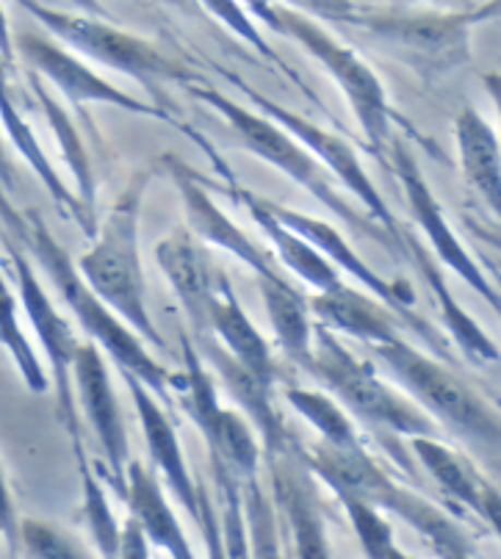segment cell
I'll return each instance as SVG.
<instances>
[{
    "mask_svg": "<svg viewBox=\"0 0 501 559\" xmlns=\"http://www.w3.org/2000/svg\"><path fill=\"white\" fill-rule=\"evenodd\" d=\"M0 222L12 236H17L20 245L39 261L45 269L48 280L59 292L61 302L72 310L75 322L84 328L90 335L92 344L111 357L117 369L122 374H131L147 388L153 396L162 402L164 407L172 405V391H180L183 377L172 374L164 364H158L156 357L147 352V344L122 322L120 316L114 313L95 292L84 283V277L75 269V261L67 255L64 247L53 238L43 216L36 211H20L17 205L9 200L7 189L0 186Z\"/></svg>",
    "mask_w": 501,
    "mask_h": 559,
    "instance_id": "1",
    "label": "cell"
},
{
    "mask_svg": "<svg viewBox=\"0 0 501 559\" xmlns=\"http://www.w3.org/2000/svg\"><path fill=\"white\" fill-rule=\"evenodd\" d=\"M158 167H142L131 175L117 203L95 230V245L75 261L86 286L120 316L147 346L164 349V338L144 299V266L139 252V222L144 194Z\"/></svg>",
    "mask_w": 501,
    "mask_h": 559,
    "instance_id": "2",
    "label": "cell"
},
{
    "mask_svg": "<svg viewBox=\"0 0 501 559\" xmlns=\"http://www.w3.org/2000/svg\"><path fill=\"white\" fill-rule=\"evenodd\" d=\"M496 9L499 0L479 12H432L410 3H394L389 9L360 7L346 28L363 31L371 43L389 50L421 81H438L472 61L474 28L485 17H493Z\"/></svg>",
    "mask_w": 501,
    "mask_h": 559,
    "instance_id": "3",
    "label": "cell"
},
{
    "mask_svg": "<svg viewBox=\"0 0 501 559\" xmlns=\"http://www.w3.org/2000/svg\"><path fill=\"white\" fill-rule=\"evenodd\" d=\"M299 460L308 474H317L322 483L330 485L338 499L349 496L371 504L374 510H385L399 515L410 524L424 540L430 543L432 551H472V537L460 530L457 521L446 515L441 507L430 499L418 496L416 490L396 483L394 476L382 471V465L360 449H335L327 443H317L313 449H299Z\"/></svg>",
    "mask_w": 501,
    "mask_h": 559,
    "instance_id": "4",
    "label": "cell"
},
{
    "mask_svg": "<svg viewBox=\"0 0 501 559\" xmlns=\"http://www.w3.org/2000/svg\"><path fill=\"white\" fill-rule=\"evenodd\" d=\"M374 352L377 360L389 369V374L405 388L413 405L421 407L438 427H446L449 432L496 460L501 418L496 407H490L472 385H466L441 360L407 344L405 338L374 346Z\"/></svg>",
    "mask_w": 501,
    "mask_h": 559,
    "instance_id": "5",
    "label": "cell"
},
{
    "mask_svg": "<svg viewBox=\"0 0 501 559\" xmlns=\"http://www.w3.org/2000/svg\"><path fill=\"white\" fill-rule=\"evenodd\" d=\"M302 369L311 371L349 416L371 424L374 429L396 438L441 435V427L421 407L413 405L405 393L394 391L389 382H382L374 366L346 349L322 324H313L311 352Z\"/></svg>",
    "mask_w": 501,
    "mask_h": 559,
    "instance_id": "6",
    "label": "cell"
},
{
    "mask_svg": "<svg viewBox=\"0 0 501 559\" xmlns=\"http://www.w3.org/2000/svg\"><path fill=\"white\" fill-rule=\"evenodd\" d=\"M186 92H189L191 97H198L200 103H205V106L214 108L219 117H225V122L230 126V131L239 136V142L244 144L247 153L258 155L261 162L281 169L283 175H288V178H291L297 186H302L305 191H311L319 203H322L330 214L338 216L344 225L377 238L380 245H385L391 252H394V247H391V241L385 238V233H382L380 227L363 214V211L353 209V203L341 197V191L335 189L333 180H330L327 169H324L322 164H319L317 158H313V155L291 136V133L283 131L277 122H272V119L263 117V114L230 100V97L222 95V92L214 90V86L203 84V81H200V84H189L186 86Z\"/></svg>",
    "mask_w": 501,
    "mask_h": 559,
    "instance_id": "7",
    "label": "cell"
},
{
    "mask_svg": "<svg viewBox=\"0 0 501 559\" xmlns=\"http://www.w3.org/2000/svg\"><path fill=\"white\" fill-rule=\"evenodd\" d=\"M25 14L43 25L56 43L64 45L72 53H81L84 59L97 61V64L117 70L128 78H136L139 84L153 86L162 81H175L180 86L200 84L205 81L194 70H189L180 61L169 59L167 53L153 43L142 39L139 34L108 23L106 17H92L84 12H64L53 9L43 0H14Z\"/></svg>",
    "mask_w": 501,
    "mask_h": 559,
    "instance_id": "8",
    "label": "cell"
},
{
    "mask_svg": "<svg viewBox=\"0 0 501 559\" xmlns=\"http://www.w3.org/2000/svg\"><path fill=\"white\" fill-rule=\"evenodd\" d=\"M275 17H277V34L288 36L305 53L317 59L322 70L333 78L338 90L344 92L346 103L353 108L355 119H358L360 131H363L366 142L374 153L389 150L391 139V122L396 114L391 111L389 92L385 84L380 81L374 70L355 53L349 45H344L338 36L330 34L322 23L305 17V14L291 12L275 3ZM385 162V158H382Z\"/></svg>",
    "mask_w": 501,
    "mask_h": 559,
    "instance_id": "9",
    "label": "cell"
},
{
    "mask_svg": "<svg viewBox=\"0 0 501 559\" xmlns=\"http://www.w3.org/2000/svg\"><path fill=\"white\" fill-rule=\"evenodd\" d=\"M219 75L227 78V81H230V84H234L236 90L244 95V100L252 103V106L258 108V114H263V117H269L272 122H277L283 131L291 133V136L297 139V142L302 144V147L308 150V153H311L313 158H317V162L327 169V173H333L335 180H338V183L344 186L349 194H355V200L360 203L363 214L369 216V219L374 222L382 233H385V238L391 241L394 252H405V233L407 230L402 227V222L396 219V214L391 211V205L385 203V197L377 191L374 180H371L369 173L363 169V164H360V158H358V153H355L353 144L344 142L338 133L324 131V128L317 126L313 119L302 117V114H297V111H291V108L275 103L272 97H266L263 92H258L255 86L247 84L244 78L236 75V72L219 70Z\"/></svg>",
    "mask_w": 501,
    "mask_h": 559,
    "instance_id": "10",
    "label": "cell"
},
{
    "mask_svg": "<svg viewBox=\"0 0 501 559\" xmlns=\"http://www.w3.org/2000/svg\"><path fill=\"white\" fill-rule=\"evenodd\" d=\"M183 364L186 371L183 385L178 396L183 411L205 438V447L211 454V468H222L239 479L241 485L258 476L261 465V441H258L252 424L239 411L222 407L216 382L211 377L208 366L200 360L198 349L189 335H183Z\"/></svg>",
    "mask_w": 501,
    "mask_h": 559,
    "instance_id": "11",
    "label": "cell"
},
{
    "mask_svg": "<svg viewBox=\"0 0 501 559\" xmlns=\"http://www.w3.org/2000/svg\"><path fill=\"white\" fill-rule=\"evenodd\" d=\"M23 56L25 64L31 67V72L39 78H48L50 84L67 97V103L72 106V111L79 114L81 122H90L92 117L86 111V106H114L126 114H139V117L158 119V122H169V126H180L172 111H167L158 103H144L139 97L128 95L126 90L114 86L111 81H106L103 75H97L84 59L67 50L64 45H59L56 39L45 34H36V31H23L20 36H14V56Z\"/></svg>",
    "mask_w": 501,
    "mask_h": 559,
    "instance_id": "12",
    "label": "cell"
},
{
    "mask_svg": "<svg viewBox=\"0 0 501 559\" xmlns=\"http://www.w3.org/2000/svg\"><path fill=\"white\" fill-rule=\"evenodd\" d=\"M7 255L12 261L14 280H17V297L50 366V385L56 393L59 421L70 435L72 449H79L84 447V435H81V413L75 405V393H72V357H75L81 341L39 283L34 263L12 245V238H7Z\"/></svg>",
    "mask_w": 501,
    "mask_h": 559,
    "instance_id": "13",
    "label": "cell"
},
{
    "mask_svg": "<svg viewBox=\"0 0 501 559\" xmlns=\"http://www.w3.org/2000/svg\"><path fill=\"white\" fill-rule=\"evenodd\" d=\"M389 150H391V167H394L402 191H405V203L407 209H410L413 222L421 227V233L427 236V241H430L438 261H441L449 272L457 274L463 283H468L474 294L488 299L490 308L499 310V288L490 283V277L482 272V266L474 261V255L466 250V245L460 241L454 227L449 225L446 211H443V205L438 203L436 191L430 189L424 173L418 169L416 155L407 150L405 142L389 144Z\"/></svg>",
    "mask_w": 501,
    "mask_h": 559,
    "instance_id": "14",
    "label": "cell"
},
{
    "mask_svg": "<svg viewBox=\"0 0 501 559\" xmlns=\"http://www.w3.org/2000/svg\"><path fill=\"white\" fill-rule=\"evenodd\" d=\"M162 167L172 175L175 189L180 191V200H183V211H186V219H189L191 236L219 247V250L227 252V255L239 258V261L255 274L258 283H277V280H288L286 269L277 263V258L269 250H263L261 245H255V241H252V238L247 236V233L214 203V197L208 194V183H205L203 178H198L194 169H189L183 162L172 158V155L164 158Z\"/></svg>",
    "mask_w": 501,
    "mask_h": 559,
    "instance_id": "15",
    "label": "cell"
},
{
    "mask_svg": "<svg viewBox=\"0 0 501 559\" xmlns=\"http://www.w3.org/2000/svg\"><path fill=\"white\" fill-rule=\"evenodd\" d=\"M72 393L75 405L86 413L95 438L108 463V483L114 493L126 499V465L131 463L126 421L114 396L106 355L95 344H79L72 357Z\"/></svg>",
    "mask_w": 501,
    "mask_h": 559,
    "instance_id": "16",
    "label": "cell"
},
{
    "mask_svg": "<svg viewBox=\"0 0 501 559\" xmlns=\"http://www.w3.org/2000/svg\"><path fill=\"white\" fill-rule=\"evenodd\" d=\"M191 344L198 349L200 360H203L208 369H214V374L219 377L227 396L234 399L236 405L247 413V421L255 429L258 441H261V449H266L269 460L286 452L294 441L286 429V421H283V416L277 413L275 399H272V388L275 385L258 380V377L250 374L244 366L236 364L234 357L227 355L208 333L194 335Z\"/></svg>",
    "mask_w": 501,
    "mask_h": 559,
    "instance_id": "17",
    "label": "cell"
},
{
    "mask_svg": "<svg viewBox=\"0 0 501 559\" xmlns=\"http://www.w3.org/2000/svg\"><path fill=\"white\" fill-rule=\"evenodd\" d=\"M308 308H311L313 319L330 333H344L369 346H382L402 338L405 324L416 330L405 316L349 283H341L338 288H330V292H319L317 297L308 299Z\"/></svg>",
    "mask_w": 501,
    "mask_h": 559,
    "instance_id": "18",
    "label": "cell"
},
{
    "mask_svg": "<svg viewBox=\"0 0 501 559\" xmlns=\"http://www.w3.org/2000/svg\"><path fill=\"white\" fill-rule=\"evenodd\" d=\"M272 463V488H275V507L283 512L291 526L294 554L297 559H333L330 557L324 518L319 512L317 496L308 485V468L299 460V447L291 443L283 454L269 460Z\"/></svg>",
    "mask_w": 501,
    "mask_h": 559,
    "instance_id": "19",
    "label": "cell"
},
{
    "mask_svg": "<svg viewBox=\"0 0 501 559\" xmlns=\"http://www.w3.org/2000/svg\"><path fill=\"white\" fill-rule=\"evenodd\" d=\"M122 380H126L128 391L133 396V405H136V416L139 424H142L150 460L156 463L169 493L180 501V507L189 512L191 521H198V483H194V476H191L189 465H186L183 447H180V438L175 432V424L169 418L167 407L136 377L122 374Z\"/></svg>",
    "mask_w": 501,
    "mask_h": 559,
    "instance_id": "20",
    "label": "cell"
},
{
    "mask_svg": "<svg viewBox=\"0 0 501 559\" xmlns=\"http://www.w3.org/2000/svg\"><path fill=\"white\" fill-rule=\"evenodd\" d=\"M156 261L164 277L169 280L186 319H189L194 335L203 333L208 322V305L214 299L219 280L225 277L198 245L191 230H172L162 245L156 247Z\"/></svg>",
    "mask_w": 501,
    "mask_h": 559,
    "instance_id": "21",
    "label": "cell"
},
{
    "mask_svg": "<svg viewBox=\"0 0 501 559\" xmlns=\"http://www.w3.org/2000/svg\"><path fill=\"white\" fill-rule=\"evenodd\" d=\"M410 449L449 499L457 501L463 510L474 512L479 521L490 524L493 532L499 530V490L485 479L482 471L466 454H460L441 438H427V435L410 438Z\"/></svg>",
    "mask_w": 501,
    "mask_h": 559,
    "instance_id": "22",
    "label": "cell"
},
{
    "mask_svg": "<svg viewBox=\"0 0 501 559\" xmlns=\"http://www.w3.org/2000/svg\"><path fill=\"white\" fill-rule=\"evenodd\" d=\"M203 333H208L211 338H214L227 355L234 357L236 364L244 366L250 374H255L258 380L269 382V385H275L277 366H275V357H272V349H269L261 330L252 324V319L244 313L239 299H236L234 286H230L227 274L219 280L214 299H211L208 322H205Z\"/></svg>",
    "mask_w": 501,
    "mask_h": 559,
    "instance_id": "23",
    "label": "cell"
},
{
    "mask_svg": "<svg viewBox=\"0 0 501 559\" xmlns=\"http://www.w3.org/2000/svg\"><path fill=\"white\" fill-rule=\"evenodd\" d=\"M227 191L234 194V200L241 205V209H247V214L255 219V225L261 227L263 236L272 241L277 263H281L286 272L297 274L302 283L317 288V294L330 292V288H338L341 283H344V280H341V272L333 266V263L324 261V258L319 255V252L305 241V238H299L297 233L288 230L286 225H281V222L272 216V211L266 209V200H263V197H258L255 191L241 186L236 178L227 180Z\"/></svg>",
    "mask_w": 501,
    "mask_h": 559,
    "instance_id": "24",
    "label": "cell"
},
{
    "mask_svg": "<svg viewBox=\"0 0 501 559\" xmlns=\"http://www.w3.org/2000/svg\"><path fill=\"white\" fill-rule=\"evenodd\" d=\"M126 501L150 546L164 551L169 559H198L183 526L175 518L172 504L164 496L162 483L139 460L126 465Z\"/></svg>",
    "mask_w": 501,
    "mask_h": 559,
    "instance_id": "25",
    "label": "cell"
},
{
    "mask_svg": "<svg viewBox=\"0 0 501 559\" xmlns=\"http://www.w3.org/2000/svg\"><path fill=\"white\" fill-rule=\"evenodd\" d=\"M454 142H457L463 178L479 194L490 214L501 211V147L499 136L477 108H460L454 119Z\"/></svg>",
    "mask_w": 501,
    "mask_h": 559,
    "instance_id": "26",
    "label": "cell"
},
{
    "mask_svg": "<svg viewBox=\"0 0 501 559\" xmlns=\"http://www.w3.org/2000/svg\"><path fill=\"white\" fill-rule=\"evenodd\" d=\"M405 255L416 263V269L421 272V277L427 280V286H430L432 297L438 299V308H441L443 328L449 330V335H452L454 344L463 349V355L479 366L499 364V344H496V341L490 338L482 328H479L477 319H474L472 313H466V310L460 308V302L454 299L452 288H449L446 280H443L441 263H438L430 252L418 245L413 233H405Z\"/></svg>",
    "mask_w": 501,
    "mask_h": 559,
    "instance_id": "27",
    "label": "cell"
},
{
    "mask_svg": "<svg viewBox=\"0 0 501 559\" xmlns=\"http://www.w3.org/2000/svg\"><path fill=\"white\" fill-rule=\"evenodd\" d=\"M263 305H266L269 324L275 330V338L291 364L302 366L308 360L313 341L311 308L308 297L294 286L291 280H277V283H258Z\"/></svg>",
    "mask_w": 501,
    "mask_h": 559,
    "instance_id": "28",
    "label": "cell"
},
{
    "mask_svg": "<svg viewBox=\"0 0 501 559\" xmlns=\"http://www.w3.org/2000/svg\"><path fill=\"white\" fill-rule=\"evenodd\" d=\"M31 86H34V95H36V100H39V108H43L50 131H53L56 142H59L61 158H64L67 167H70V173H72V183H75L72 186V194H75V200L81 203V209H84L92 219H97L95 216V200H97L95 169H92V158L84 147V139H81L79 128L72 126V119L67 117V111L61 108V103H56L53 95L45 90L43 78L31 72Z\"/></svg>",
    "mask_w": 501,
    "mask_h": 559,
    "instance_id": "29",
    "label": "cell"
},
{
    "mask_svg": "<svg viewBox=\"0 0 501 559\" xmlns=\"http://www.w3.org/2000/svg\"><path fill=\"white\" fill-rule=\"evenodd\" d=\"M75 457H79V474H81V515H84L86 532L92 537V546H95L97 557L100 559H117L120 551V532L122 524L117 521L111 510V501H108L106 485H103L100 476L92 468L90 457H86V449H75Z\"/></svg>",
    "mask_w": 501,
    "mask_h": 559,
    "instance_id": "30",
    "label": "cell"
},
{
    "mask_svg": "<svg viewBox=\"0 0 501 559\" xmlns=\"http://www.w3.org/2000/svg\"><path fill=\"white\" fill-rule=\"evenodd\" d=\"M288 405L317 427L322 435V443L335 449H360L366 447L360 438L358 427H355L353 416L335 402L330 393L324 391H308V388H288L286 391Z\"/></svg>",
    "mask_w": 501,
    "mask_h": 559,
    "instance_id": "31",
    "label": "cell"
},
{
    "mask_svg": "<svg viewBox=\"0 0 501 559\" xmlns=\"http://www.w3.org/2000/svg\"><path fill=\"white\" fill-rule=\"evenodd\" d=\"M241 507H244L247 551L250 559H286L281 537V512L275 499H269L261 483L250 479L241 485Z\"/></svg>",
    "mask_w": 501,
    "mask_h": 559,
    "instance_id": "32",
    "label": "cell"
},
{
    "mask_svg": "<svg viewBox=\"0 0 501 559\" xmlns=\"http://www.w3.org/2000/svg\"><path fill=\"white\" fill-rule=\"evenodd\" d=\"M17 305L20 302L12 294V288L7 283H0V346L9 352V357L17 366L20 377L28 385V391L45 393L50 388V377L45 371L39 355H36V349L31 346V341L25 338L23 328H20Z\"/></svg>",
    "mask_w": 501,
    "mask_h": 559,
    "instance_id": "33",
    "label": "cell"
},
{
    "mask_svg": "<svg viewBox=\"0 0 501 559\" xmlns=\"http://www.w3.org/2000/svg\"><path fill=\"white\" fill-rule=\"evenodd\" d=\"M198 3H200V9H205V12L211 14V17L219 20V23L225 25L227 31H234L241 43L250 45V48L255 50L261 59H266L269 64L275 67V70H281L283 75L291 78L297 86H302V84H299L297 72H294L291 67H288L286 61L281 59V56H277V50L266 43V36L261 34L258 23L250 17V14L244 12V7H241L239 0H198Z\"/></svg>",
    "mask_w": 501,
    "mask_h": 559,
    "instance_id": "34",
    "label": "cell"
},
{
    "mask_svg": "<svg viewBox=\"0 0 501 559\" xmlns=\"http://www.w3.org/2000/svg\"><path fill=\"white\" fill-rule=\"evenodd\" d=\"M20 543H23V551L28 559H95L70 532L59 530L50 521H39V518L20 521L17 546Z\"/></svg>",
    "mask_w": 501,
    "mask_h": 559,
    "instance_id": "35",
    "label": "cell"
},
{
    "mask_svg": "<svg viewBox=\"0 0 501 559\" xmlns=\"http://www.w3.org/2000/svg\"><path fill=\"white\" fill-rule=\"evenodd\" d=\"M341 507H344L346 518H349V524H353L355 535H358L360 551H363L366 559H385L391 554V548L396 546L394 540V530L385 521L380 510H374L371 504L358 499H338Z\"/></svg>",
    "mask_w": 501,
    "mask_h": 559,
    "instance_id": "36",
    "label": "cell"
},
{
    "mask_svg": "<svg viewBox=\"0 0 501 559\" xmlns=\"http://www.w3.org/2000/svg\"><path fill=\"white\" fill-rule=\"evenodd\" d=\"M277 7L291 9L317 23L341 25V28H346V23L360 12V3L355 0H277Z\"/></svg>",
    "mask_w": 501,
    "mask_h": 559,
    "instance_id": "37",
    "label": "cell"
},
{
    "mask_svg": "<svg viewBox=\"0 0 501 559\" xmlns=\"http://www.w3.org/2000/svg\"><path fill=\"white\" fill-rule=\"evenodd\" d=\"M194 524L203 530L208 559H227L225 543H222V532H219V518H216L214 501H211L208 490H205L203 485H198V521H194Z\"/></svg>",
    "mask_w": 501,
    "mask_h": 559,
    "instance_id": "38",
    "label": "cell"
},
{
    "mask_svg": "<svg viewBox=\"0 0 501 559\" xmlns=\"http://www.w3.org/2000/svg\"><path fill=\"white\" fill-rule=\"evenodd\" d=\"M117 559H153V546H150L142 526H139L133 518L122 521L120 551H117Z\"/></svg>",
    "mask_w": 501,
    "mask_h": 559,
    "instance_id": "39",
    "label": "cell"
},
{
    "mask_svg": "<svg viewBox=\"0 0 501 559\" xmlns=\"http://www.w3.org/2000/svg\"><path fill=\"white\" fill-rule=\"evenodd\" d=\"M17 524L20 518L14 512L12 490H9L7 474H3V465H0V540H7L12 548H17Z\"/></svg>",
    "mask_w": 501,
    "mask_h": 559,
    "instance_id": "40",
    "label": "cell"
},
{
    "mask_svg": "<svg viewBox=\"0 0 501 559\" xmlns=\"http://www.w3.org/2000/svg\"><path fill=\"white\" fill-rule=\"evenodd\" d=\"M244 12L250 14L255 23H263L269 31H275L277 34V17H275V3L272 0H239Z\"/></svg>",
    "mask_w": 501,
    "mask_h": 559,
    "instance_id": "41",
    "label": "cell"
},
{
    "mask_svg": "<svg viewBox=\"0 0 501 559\" xmlns=\"http://www.w3.org/2000/svg\"><path fill=\"white\" fill-rule=\"evenodd\" d=\"M0 56L12 64L14 61V34H12V25H9L7 12L0 7Z\"/></svg>",
    "mask_w": 501,
    "mask_h": 559,
    "instance_id": "42",
    "label": "cell"
},
{
    "mask_svg": "<svg viewBox=\"0 0 501 559\" xmlns=\"http://www.w3.org/2000/svg\"><path fill=\"white\" fill-rule=\"evenodd\" d=\"M14 183V167L7 155V144H3V136H0V186L9 189Z\"/></svg>",
    "mask_w": 501,
    "mask_h": 559,
    "instance_id": "43",
    "label": "cell"
},
{
    "mask_svg": "<svg viewBox=\"0 0 501 559\" xmlns=\"http://www.w3.org/2000/svg\"><path fill=\"white\" fill-rule=\"evenodd\" d=\"M72 7L79 9V12L92 14V17H106V7H103L100 0H70Z\"/></svg>",
    "mask_w": 501,
    "mask_h": 559,
    "instance_id": "44",
    "label": "cell"
},
{
    "mask_svg": "<svg viewBox=\"0 0 501 559\" xmlns=\"http://www.w3.org/2000/svg\"><path fill=\"white\" fill-rule=\"evenodd\" d=\"M158 3H167V7L178 9V12L191 14V17H194V14L200 12V3H198V0H158Z\"/></svg>",
    "mask_w": 501,
    "mask_h": 559,
    "instance_id": "45",
    "label": "cell"
},
{
    "mask_svg": "<svg viewBox=\"0 0 501 559\" xmlns=\"http://www.w3.org/2000/svg\"><path fill=\"white\" fill-rule=\"evenodd\" d=\"M438 559H474L472 551H438Z\"/></svg>",
    "mask_w": 501,
    "mask_h": 559,
    "instance_id": "46",
    "label": "cell"
},
{
    "mask_svg": "<svg viewBox=\"0 0 501 559\" xmlns=\"http://www.w3.org/2000/svg\"><path fill=\"white\" fill-rule=\"evenodd\" d=\"M385 559H416V557H410V554L402 551L399 546H394V548H391V554H389V557H385Z\"/></svg>",
    "mask_w": 501,
    "mask_h": 559,
    "instance_id": "47",
    "label": "cell"
},
{
    "mask_svg": "<svg viewBox=\"0 0 501 559\" xmlns=\"http://www.w3.org/2000/svg\"><path fill=\"white\" fill-rule=\"evenodd\" d=\"M394 3H410V7H413V3H416V0H394Z\"/></svg>",
    "mask_w": 501,
    "mask_h": 559,
    "instance_id": "48",
    "label": "cell"
},
{
    "mask_svg": "<svg viewBox=\"0 0 501 559\" xmlns=\"http://www.w3.org/2000/svg\"><path fill=\"white\" fill-rule=\"evenodd\" d=\"M0 283H7V280H3V272H0Z\"/></svg>",
    "mask_w": 501,
    "mask_h": 559,
    "instance_id": "49",
    "label": "cell"
}]
</instances>
